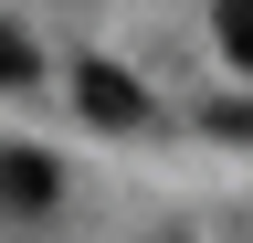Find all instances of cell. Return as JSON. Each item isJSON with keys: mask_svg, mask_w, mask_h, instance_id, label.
Segmentation results:
<instances>
[{"mask_svg": "<svg viewBox=\"0 0 253 243\" xmlns=\"http://www.w3.org/2000/svg\"><path fill=\"white\" fill-rule=\"evenodd\" d=\"M74 96H84V116H95V127H137V116H148V96H137L116 64H84V74H74Z\"/></svg>", "mask_w": 253, "mask_h": 243, "instance_id": "1", "label": "cell"}, {"mask_svg": "<svg viewBox=\"0 0 253 243\" xmlns=\"http://www.w3.org/2000/svg\"><path fill=\"white\" fill-rule=\"evenodd\" d=\"M0 201H11V211H42V201H53V159L11 148V159H0Z\"/></svg>", "mask_w": 253, "mask_h": 243, "instance_id": "2", "label": "cell"}, {"mask_svg": "<svg viewBox=\"0 0 253 243\" xmlns=\"http://www.w3.org/2000/svg\"><path fill=\"white\" fill-rule=\"evenodd\" d=\"M221 53L253 74V0H221Z\"/></svg>", "mask_w": 253, "mask_h": 243, "instance_id": "3", "label": "cell"}, {"mask_svg": "<svg viewBox=\"0 0 253 243\" xmlns=\"http://www.w3.org/2000/svg\"><path fill=\"white\" fill-rule=\"evenodd\" d=\"M0 85H32V43L11 32V21H0Z\"/></svg>", "mask_w": 253, "mask_h": 243, "instance_id": "4", "label": "cell"}]
</instances>
